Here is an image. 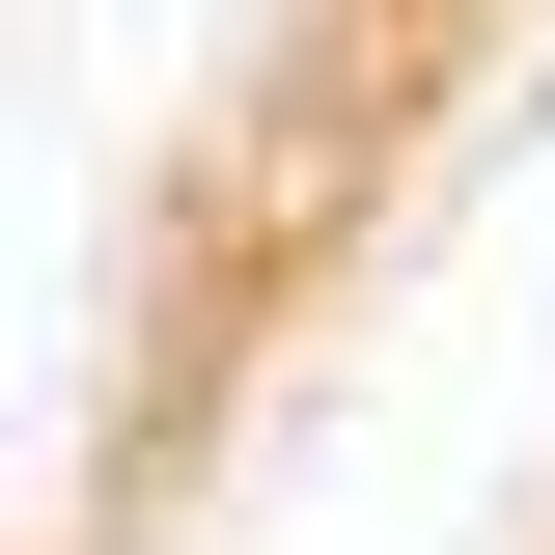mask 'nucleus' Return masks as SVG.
I'll list each match as a JSON object with an SVG mask.
<instances>
[{"label": "nucleus", "mask_w": 555, "mask_h": 555, "mask_svg": "<svg viewBox=\"0 0 555 555\" xmlns=\"http://www.w3.org/2000/svg\"><path fill=\"white\" fill-rule=\"evenodd\" d=\"M473 555H555V444H528V473H500V528H473Z\"/></svg>", "instance_id": "nucleus-1"}]
</instances>
